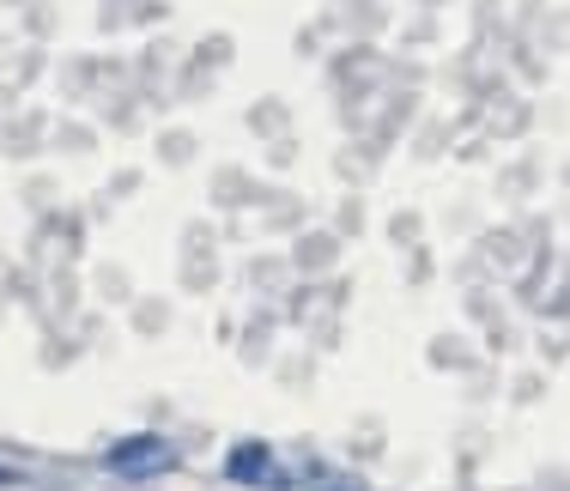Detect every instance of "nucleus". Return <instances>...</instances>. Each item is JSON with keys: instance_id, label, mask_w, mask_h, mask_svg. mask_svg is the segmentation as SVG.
<instances>
[{"instance_id": "f257e3e1", "label": "nucleus", "mask_w": 570, "mask_h": 491, "mask_svg": "<svg viewBox=\"0 0 570 491\" xmlns=\"http://www.w3.org/2000/svg\"><path fill=\"white\" fill-rule=\"evenodd\" d=\"M110 468L116 473H165V468H176V455H170V443H158V436H128V443H116Z\"/></svg>"}, {"instance_id": "f03ea898", "label": "nucleus", "mask_w": 570, "mask_h": 491, "mask_svg": "<svg viewBox=\"0 0 570 491\" xmlns=\"http://www.w3.org/2000/svg\"><path fill=\"white\" fill-rule=\"evenodd\" d=\"M225 468H230V480H267V449L262 443H237Z\"/></svg>"}, {"instance_id": "7ed1b4c3", "label": "nucleus", "mask_w": 570, "mask_h": 491, "mask_svg": "<svg viewBox=\"0 0 570 491\" xmlns=\"http://www.w3.org/2000/svg\"><path fill=\"white\" fill-rule=\"evenodd\" d=\"M0 485H12V473H7V468H0Z\"/></svg>"}]
</instances>
